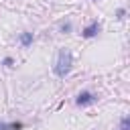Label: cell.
<instances>
[{
  "label": "cell",
  "mask_w": 130,
  "mask_h": 130,
  "mask_svg": "<svg viewBox=\"0 0 130 130\" xmlns=\"http://www.w3.org/2000/svg\"><path fill=\"white\" fill-rule=\"evenodd\" d=\"M30 43H32V32H22L20 35V45L22 47H28Z\"/></svg>",
  "instance_id": "4"
},
{
  "label": "cell",
  "mask_w": 130,
  "mask_h": 130,
  "mask_svg": "<svg viewBox=\"0 0 130 130\" xmlns=\"http://www.w3.org/2000/svg\"><path fill=\"white\" fill-rule=\"evenodd\" d=\"M124 14H126V12H124V8H120V10H118V18H124Z\"/></svg>",
  "instance_id": "9"
},
{
  "label": "cell",
  "mask_w": 130,
  "mask_h": 130,
  "mask_svg": "<svg viewBox=\"0 0 130 130\" xmlns=\"http://www.w3.org/2000/svg\"><path fill=\"white\" fill-rule=\"evenodd\" d=\"M12 63H14V61H12L10 57H6V59H4V65H6V67H12Z\"/></svg>",
  "instance_id": "8"
},
{
  "label": "cell",
  "mask_w": 130,
  "mask_h": 130,
  "mask_svg": "<svg viewBox=\"0 0 130 130\" xmlns=\"http://www.w3.org/2000/svg\"><path fill=\"white\" fill-rule=\"evenodd\" d=\"M98 32H100V22H98V20H93L89 26H85V28H83V32H81V35H83L85 39H91V37H95Z\"/></svg>",
  "instance_id": "2"
},
{
  "label": "cell",
  "mask_w": 130,
  "mask_h": 130,
  "mask_svg": "<svg viewBox=\"0 0 130 130\" xmlns=\"http://www.w3.org/2000/svg\"><path fill=\"white\" fill-rule=\"evenodd\" d=\"M61 30H63V32H69V30H71V24H69V22H65V24L61 26Z\"/></svg>",
  "instance_id": "7"
},
{
  "label": "cell",
  "mask_w": 130,
  "mask_h": 130,
  "mask_svg": "<svg viewBox=\"0 0 130 130\" xmlns=\"http://www.w3.org/2000/svg\"><path fill=\"white\" fill-rule=\"evenodd\" d=\"M71 65H73V55H71V51L61 49L59 55H57V63H55V75H57V77H65V75L71 71Z\"/></svg>",
  "instance_id": "1"
},
{
  "label": "cell",
  "mask_w": 130,
  "mask_h": 130,
  "mask_svg": "<svg viewBox=\"0 0 130 130\" xmlns=\"http://www.w3.org/2000/svg\"><path fill=\"white\" fill-rule=\"evenodd\" d=\"M95 102V98H93V93H89V91H81L79 95H77V106H89V104H93Z\"/></svg>",
  "instance_id": "3"
},
{
  "label": "cell",
  "mask_w": 130,
  "mask_h": 130,
  "mask_svg": "<svg viewBox=\"0 0 130 130\" xmlns=\"http://www.w3.org/2000/svg\"><path fill=\"white\" fill-rule=\"evenodd\" d=\"M128 128H130V118L124 116V118L120 120V128H118V130H128Z\"/></svg>",
  "instance_id": "6"
},
{
  "label": "cell",
  "mask_w": 130,
  "mask_h": 130,
  "mask_svg": "<svg viewBox=\"0 0 130 130\" xmlns=\"http://www.w3.org/2000/svg\"><path fill=\"white\" fill-rule=\"evenodd\" d=\"M22 124L20 122H14V124H0V130H20Z\"/></svg>",
  "instance_id": "5"
}]
</instances>
